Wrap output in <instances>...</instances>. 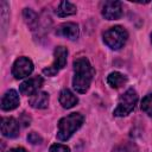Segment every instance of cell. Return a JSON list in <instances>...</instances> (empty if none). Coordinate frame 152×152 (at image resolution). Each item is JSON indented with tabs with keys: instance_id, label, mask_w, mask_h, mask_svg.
<instances>
[{
	"instance_id": "obj_1",
	"label": "cell",
	"mask_w": 152,
	"mask_h": 152,
	"mask_svg": "<svg viewBox=\"0 0 152 152\" xmlns=\"http://www.w3.org/2000/svg\"><path fill=\"white\" fill-rule=\"evenodd\" d=\"M72 65H74L72 87L77 93L84 94L86 91H88L91 84L93 77L95 75V70L87 57L76 58Z\"/></svg>"
},
{
	"instance_id": "obj_2",
	"label": "cell",
	"mask_w": 152,
	"mask_h": 152,
	"mask_svg": "<svg viewBox=\"0 0 152 152\" xmlns=\"http://www.w3.org/2000/svg\"><path fill=\"white\" fill-rule=\"evenodd\" d=\"M84 122V116L81 113H70L69 115L62 118L58 121L57 138L62 141L70 139V137L82 126Z\"/></svg>"
},
{
	"instance_id": "obj_3",
	"label": "cell",
	"mask_w": 152,
	"mask_h": 152,
	"mask_svg": "<svg viewBox=\"0 0 152 152\" xmlns=\"http://www.w3.org/2000/svg\"><path fill=\"white\" fill-rule=\"evenodd\" d=\"M103 43L112 50H119L121 49L128 38V32L125 27L116 25L113 27H109L103 32Z\"/></svg>"
},
{
	"instance_id": "obj_4",
	"label": "cell",
	"mask_w": 152,
	"mask_h": 152,
	"mask_svg": "<svg viewBox=\"0 0 152 152\" xmlns=\"http://www.w3.org/2000/svg\"><path fill=\"white\" fill-rule=\"evenodd\" d=\"M137 102H138V94H137L135 89L128 88L119 97L118 106L113 110L114 116H126V115H128L135 108Z\"/></svg>"
},
{
	"instance_id": "obj_5",
	"label": "cell",
	"mask_w": 152,
	"mask_h": 152,
	"mask_svg": "<svg viewBox=\"0 0 152 152\" xmlns=\"http://www.w3.org/2000/svg\"><path fill=\"white\" fill-rule=\"evenodd\" d=\"M53 62L48 68L43 69V74L46 76H55L59 70H62L66 64L68 49L64 46H57L53 51Z\"/></svg>"
},
{
	"instance_id": "obj_6",
	"label": "cell",
	"mask_w": 152,
	"mask_h": 152,
	"mask_svg": "<svg viewBox=\"0 0 152 152\" xmlns=\"http://www.w3.org/2000/svg\"><path fill=\"white\" fill-rule=\"evenodd\" d=\"M33 71V63L28 57L21 56L19 58L15 59V62L13 63L12 66V75L14 76V78L19 80V78H24L28 75H31Z\"/></svg>"
},
{
	"instance_id": "obj_7",
	"label": "cell",
	"mask_w": 152,
	"mask_h": 152,
	"mask_svg": "<svg viewBox=\"0 0 152 152\" xmlns=\"http://www.w3.org/2000/svg\"><path fill=\"white\" fill-rule=\"evenodd\" d=\"M102 15L107 20H116L122 15V5L120 1L108 0L102 6Z\"/></svg>"
},
{
	"instance_id": "obj_8",
	"label": "cell",
	"mask_w": 152,
	"mask_h": 152,
	"mask_svg": "<svg viewBox=\"0 0 152 152\" xmlns=\"http://www.w3.org/2000/svg\"><path fill=\"white\" fill-rule=\"evenodd\" d=\"M56 34L59 36V37L70 39V40H75V39L78 38L80 28H78V25L76 23H70V21L69 23H63L57 27Z\"/></svg>"
},
{
	"instance_id": "obj_9",
	"label": "cell",
	"mask_w": 152,
	"mask_h": 152,
	"mask_svg": "<svg viewBox=\"0 0 152 152\" xmlns=\"http://www.w3.org/2000/svg\"><path fill=\"white\" fill-rule=\"evenodd\" d=\"M43 83H44V80H43L42 76H36V77L28 78L19 86V91L23 95H26V96L30 95L31 96V95H33L34 93L38 91V89L43 86Z\"/></svg>"
},
{
	"instance_id": "obj_10",
	"label": "cell",
	"mask_w": 152,
	"mask_h": 152,
	"mask_svg": "<svg viewBox=\"0 0 152 152\" xmlns=\"http://www.w3.org/2000/svg\"><path fill=\"white\" fill-rule=\"evenodd\" d=\"M1 133L6 138H17L19 135V122L12 116L2 118Z\"/></svg>"
},
{
	"instance_id": "obj_11",
	"label": "cell",
	"mask_w": 152,
	"mask_h": 152,
	"mask_svg": "<svg viewBox=\"0 0 152 152\" xmlns=\"http://www.w3.org/2000/svg\"><path fill=\"white\" fill-rule=\"evenodd\" d=\"M19 102L20 101H19L18 93L14 89H10L4 94L2 99H1V109L6 110V112L13 110L19 106Z\"/></svg>"
},
{
	"instance_id": "obj_12",
	"label": "cell",
	"mask_w": 152,
	"mask_h": 152,
	"mask_svg": "<svg viewBox=\"0 0 152 152\" xmlns=\"http://www.w3.org/2000/svg\"><path fill=\"white\" fill-rule=\"evenodd\" d=\"M28 103L32 108L36 109H44L49 106V94L45 91H37L30 96Z\"/></svg>"
},
{
	"instance_id": "obj_13",
	"label": "cell",
	"mask_w": 152,
	"mask_h": 152,
	"mask_svg": "<svg viewBox=\"0 0 152 152\" xmlns=\"http://www.w3.org/2000/svg\"><path fill=\"white\" fill-rule=\"evenodd\" d=\"M58 100H59L61 106L63 108H65V109H69V108L75 107L77 104V102H78V97L71 90H69L68 88L63 89L59 93V99Z\"/></svg>"
},
{
	"instance_id": "obj_14",
	"label": "cell",
	"mask_w": 152,
	"mask_h": 152,
	"mask_svg": "<svg viewBox=\"0 0 152 152\" xmlns=\"http://www.w3.org/2000/svg\"><path fill=\"white\" fill-rule=\"evenodd\" d=\"M77 11L76 6L70 2V1H61L57 10H56V14L61 18H64V17H69V15H72L75 14Z\"/></svg>"
},
{
	"instance_id": "obj_15",
	"label": "cell",
	"mask_w": 152,
	"mask_h": 152,
	"mask_svg": "<svg viewBox=\"0 0 152 152\" xmlns=\"http://www.w3.org/2000/svg\"><path fill=\"white\" fill-rule=\"evenodd\" d=\"M126 82H127V77L119 71H113L107 76V83L114 89L122 87Z\"/></svg>"
},
{
	"instance_id": "obj_16",
	"label": "cell",
	"mask_w": 152,
	"mask_h": 152,
	"mask_svg": "<svg viewBox=\"0 0 152 152\" xmlns=\"http://www.w3.org/2000/svg\"><path fill=\"white\" fill-rule=\"evenodd\" d=\"M23 17H24V20L25 23L33 30L37 24H38V15L36 14V12H33L31 8H25L24 12H23Z\"/></svg>"
},
{
	"instance_id": "obj_17",
	"label": "cell",
	"mask_w": 152,
	"mask_h": 152,
	"mask_svg": "<svg viewBox=\"0 0 152 152\" xmlns=\"http://www.w3.org/2000/svg\"><path fill=\"white\" fill-rule=\"evenodd\" d=\"M141 109L148 115L152 116V94L146 95L141 101Z\"/></svg>"
},
{
	"instance_id": "obj_18",
	"label": "cell",
	"mask_w": 152,
	"mask_h": 152,
	"mask_svg": "<svg viewBox=\"0 0 152 152\" xmlns=\"http://www.w3.org/2000/svg\"><path fill=\"white\" fill-rule=\"evenodd\" d=\"M27 140H28V142H31V144H33V145H38V144H40V142L43 141L42 137H40L38 133H36V132H31V133H28V135H27Z\"/></svg>"
},
{
	"instance_id": "obj_19",
	"label": "cell",
	"mask_w": 152,
	"mask_h": 152,
	"mask_svg": "<svg viewBox=\"0 0 152 152\" xmlns=\"http://www.w3.org/2000/svg\"><path fill=\"white\" fill-rule=\"evenodd\" d=\"M50 152H70V148L62 144H53L50 146Z\"/></svg>"
},
{
	"instance_id": "obj_20",
	"label": "cell",
	"mask_w": 152,
	"mask_h": 152,
	"mask_svg": "<svg viewBox=\"0 0 152 152\" xmlns=\"http://www.w3.org/2000/svg\"><path fill=\"white\" fill-rule=\"evenodd\" d=\"M8 152H27L24 147H13V148H11V150H8Z\"/></svg>"
},
{
	"instance_id": "obj_21",
	"label": "cell",
	"mask_w": 152,
	"mask_h": 152,
	"mask_svg": "<svg viewBox=\"0 0 152 152\" xmlns=\"http://www.w3.org/2000/svg\"><path fill=\"white\" fill-rule=\"evenodd\" d=\"M151 44H152V33H151Z\"/></svg>"
}]
</instances>
